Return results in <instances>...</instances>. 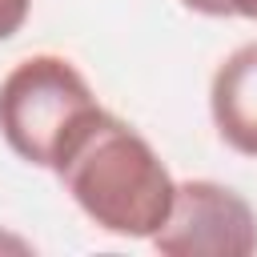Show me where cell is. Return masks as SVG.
<instances>
[{
  "instance_id": "5b68a950",
  "label": "cell",
  "mask_w": 257,
  "mask_h": 257,
  "mask_svg": "<svg viewBox=\"0 0 257 257\" xmlns=\"http://www.w3.org/2000/svg\"><path fill=\"white\" fill-rule=\"evenodd\" d=\"M193 12H205V16H245V20H257V0H185Z\"/></svg>"
},
{
  "instance_id": "6da1fadb",
  "label": "cell",
  "mask_w": 257,
  "mask_h": 257,
  "mask_svg": "<svg viewBox=\"0 0 257 257\" xmlns=\"http://www.w3.org/2000/svg\"><path fill=\"white\" fill-rule=\"evenodd\" d=\"M56 177L84 217L116 237H153L165 225L177 193V181L153 145L104 108L72 141Z\"/></svg>"
},
{
  "instance_id": "277c9868",
  "label": "cell",
  "mask_w": 257,
  "mask_h": 257,
  "mask_svg": "<svg viewBox=\"0 0 257 257\" xmlns=\"http://www.w3.org/2000/svg\"><path fill=\"white\" fill-rule=\"evenodd\" d=\"M209 108L221 141L241 157H257V40L221 60L213 72Z\"/></svg>"
},
{
  "instance_id": "3957f363",
  "label": "cell",
  "mask_w": 257,
  "mask_h": 257,
  "mask_svg": "<svg viewBox=\"0 0 257 257\" xmlns=\"http://www.w3.org/2000/svg\"><path fill=\"white\" fill-rule=\"evenodd\" d=\"M149 241L165 257H249L257 253V213L217 181H185Z\"/></svg>"
},
{
  "instance_id": "8992f818",
  "label": "cell",
  "mask_w": 257,
  "mask_h": 257,
  "mask_svg": "<svg viewBox=\"0 0 257 257\" xmlns=\"http://www.w3.org/2000/svg\"><path fill=\"white\" fill-rule=\"evenodd\" d=\"M28 4L32 0H0V40L20 32V24L28 20Z\"/></svg>"
},
{
  "instance_id": "7a4b0ae2",
  "label": "cell",
  "mask_w": 257,
  "mask_h": 257,
  "mask_svg": "<svg viewBox=\"0 0 257 257\" xmlns=\"http://www.w3.org/2000/svg\"><path fill=\"white\" fill-rule=\"evenodd\" d=\"M100 112L72 60L36 52L0 80V133L8 149L40 169H60L72 141Z\"/></svg>"
}]
</instances>
